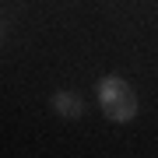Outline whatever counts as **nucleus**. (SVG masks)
<instances>
[{
  "label": "nucleus",
  "mask_w": 158,
  "mask_h": 158,
  "mask_svg": "<svg viewBox=\"0 0 158 158\" xmlns=\"http://www.w3.org/2000/svg\"><path fill=\"white\" fill-rule=\"evenodd\" d=\"M95 95H98L102 113L113 119V123H127V119H134V113H137V95H134V88H130L123 77H102L98 88H95Z\"/></svg>",
  "instance_id": "f257e3e1"
},
{
  "label": "nucleus",
  "mask_w": 158,
  "mask_h": 158,
  "mask_svg": "<svg viewBox=\"0 0 158 158\" xmlns=\"http://www.w3.org/2000/svg\"><path fill=\"white\" fill-rule=\"evenodd\" d=\"M53 102H56V109H60L63 116H81V102L74 98L70 91H56V98H53Z\"/></svg>",
  "instance_id": "f03ea898"
}]
</instances>
